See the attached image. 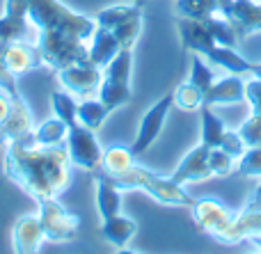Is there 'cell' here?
Listing matches in <instances>:
<instances>
[{
  "mask_svg": "<svg viewBox=\"0 0 261 254\" xmlns=\"http://www.w3.org/2000/svg\"><path fill=\"white\" fill-rule=\"evenodd\" d=\"M37 48L41 53V62L48 69H53V71H60V69H67L71 64L90 60V48L85 46V39L64 35V32L39 30Z\"/></svg>",
  "mask_w": 261,
  "mask_h": 254,
  "instance_id": "obj_5",
  "label": "cell"
},
{
  "mask_svg": "<svg viewBox=\"0 0 261 254\" xmlns=\"http://www.w3.org/2000/svg\"><path fill=\"white\" fill-rule=\"evenodd\" d=\"M133 5H138V7H144V5H147V0H133Z\"/></svg>",
  "mask_w": 261,
  "mask_h": 254,
  "instance_id": "obj_43",
  "label": "cell"
},
{
  "mask_svg": "<svg viewBox=\"0 0 261 254\" xmlns=\"http://www.w3.org/2000/svg\"><path fill=\"white\" fill-rule=\"evenodd\" d=\"M245 99L252 105V112L261 115V78H252L245 82Z\"/></svg>",
  "mask_w": 261,
  "mask_h": 254,
  "instance_id": "obj_41",
  "label": "cell"
},
{
  "mask_svg": "<svg viewBox=\"0 0 261 254\" xmlns=\"http://www.w3.org/2000/svg\"><path fill=\"white\" fill-rule=\"evenodd\" d=\"M135 165V156L130 151V147L115 145L103 149V160H101V172H106L108 177H119L126 170H130Z\"/></svg>",
  "mask_w": 261,
  "mask_h": 254,
  "instance_id": "obj_22",
  "label": "cell"
},
{
  "mask_svg": "<svg viewBox=\"0 0 261 254\" xmlns=\"http://www.w3.org/2000/svg\"><path fill=\"white\" fill-rule=\"evenodd\" d=\"M245 101V82L239 73L216 80L206 92H204V103L206 105H234Z\"/></svg>",
  "mask_w": 261,
  "mask_h": 254,
  "instance_id": "obj_17",
  "label": "cell"
},
{
  "mask_svg": "<svg viewBox=\"0 0 261 254\" xmlns=\"http://www.w3.org/2000/svg\"><path fill=\"white\" fill-rule=\"evenodd\" d=\"M245 211H261V186L254 188L252 197H250V202L245 204Z\"/></svg>",
  "mask_w": 261,
  "mask_h": 254,
  "instance_id": "obj_42",
  "label": "cell"
},
{
  "mask_svg": "<svg viewBox=\"0 0 261 254\" xmlns=\"http://www.w3.org/2000/svg\"><path fill=\"white\" fill-rule=\"evenodd\" d=\"M222 16L229 18L239 37H248L261 30V0H234Z\"/></svg>",
  "mask_w": 261,
  "mask_h": 254,
  "instance_id": "obj_16",
  "label": "cell"
},
{
  "mask_svg": "<svg viewBox=\"0 0 261 254\" xmlns=\"http://www.w3.org/2000/svg\"><path fill=\"white\" fill-rule=\"evenodd\" d=\"M28 14L30 23H35L39 30L64 32L78 39H92L96 30V18L73 12L60 0H28Z\"/></svg>",
  "mask_w": 261,
  "mask_h": 254,
  "instance_id": "obj_2",
  "label": "cell"
},
{
  "mask_svg": "<svg viewBox=\"0 0 261 254\" xmlns=\"http://www.w3.org/2000/svg\"><path fill=\"white\" fill-rule=\"evenodd\" d=\"M96 181V211L101 220H108L113 215L122 213V188L113 181L106 172H94Z\"/></svg>",
  "mask_w": 261,
  "mask_h": 254,
  "instance_id": "obj_18",
  "label": "cell"
},
{
  "mask_svg": "<svg viewBox=\"0 0 261 254\" xmlns=\"http://www.w3.org/2000/svg\"><path fill=\"white\" fill-rule=\"evenodd\" d=\"M172 94H174V105L179 110H184V112H195V110H199L204 105V92L190 80L181 82Z\"/></svg>",
  "mask_w": 261,
  "mask_h": 254,
  "instance_id": "obj_31",
  "label": "cell"
},
{
  "mask_svg": "<svg viewBox=\"0 0 261 254\" xmlns=\"http://www.w3.org/2000/svg\"><path fill=\"white\" fill-rule=\"evenodd\" d=\"M218 149L227 151V154L234 156V158H241V156L248 151V145H245V140L241 137L239 131H229V128H227V133H225V137H222V142H220Z\"/></svg>",
  "mask_w": 261,
  "mask_h": 254,
  "instance_id": "obj_40",
  "label": "cell"
},
{
  "mask_svg": "<svg viewBox=\"0 0 261 254\" xmlns=\"http://www.w3.org/2000/svg\"><path fill=\"white\" fill-rule=\"evenodd\" d=\"M193 85H197L202 92H206L208 87L216 82V73L208 69V64H204L202 55L193 53L190 55V78H188Z\"/></svg>",
  "mask_w": 261,
  "mask_h": 254,
  "instance_id": "obj_34",
  "label": "cell"
},
{
  "mask_svg": "<svg viewBox=\"0 0 261 254\" xmlns=\"http://www.w3.org/2000/svg\"><path fill=\"white\" fill-rule=\"evenodd\" d=\"M46 241L44 227L39 215H23L16 220L12 229V247L18 254H35L39 252L41 243Z\"/></svg>",
  "mask_w": 261,
  "mask_h": 254,
  "instance_id": "obj_13",
  "label": "cell"
},
{
  "mask_svg": "<svg viewBox=\"0 0 261 254\" xmlns=\"http://www.w3.org/2000/svg\"><path fill=\"white\" fill-rule=\"evenodd\" d=\"M195 227L204 232L206 236L216 238L222 245H236L241 243L239 232H236V213L229 211L220 200L216 197H199L195 200L193 209Z\"/></svg>",
  "mask_w": 261,
  "mask_h": 254,
  "instance_id": "obj_4",
  "label": "cell"
},
{
  "mask_svg": "<svg viewBox=\"0 0 261 254\" xmlns=\"http://www.w3.org/2000/svg\"><path fill=\"white\" fill-rule=\"evenodd\" d=\"M32 112L28 103H18L5 92H0V147H7L9 142L23 140L32 135Z\"/></svg>",
  "mask_w": 261,
  "mask_h": 254,
  "instance_id": "obj_8",
  "label": "cell"
},
{
  "mask_svg": "<svg viewBox=\"0 0 261 254\" xmlns=\"http://www.w3.org/2000/svg\"><path fill=\"white\" fill-rule=\"evenodd\" d=\"M206 58L211 60L213 64L227 69L229 73H239V76H243V73L252 76L254 69H257V64L250 62V60H245L243 55H239V53H236V48H231V46H220V44H218L216 48L206 55Z\"/></svg>",
  "mask_w": 261,
  "mask_h": 254,
  "instance_id": "obj_21",
  "label": "cell"
},
{
  "mask_svg": "<svg viewBox=\"0 0 261 254\" xmlns=\"http://www.w3.org/2000/svg\"><path fill=\"white\" fill-rule=\"evenodd\" d=\"M64 147L69 151L73 167H81L85 172H99L101 170V160H103V149L99 145V137L92 128L83 126V124H71L67 133Z\"/></svg>",
  "mask_w": 261,
  "mask_h": 254,
  "instance_id": "obj_6",
  "label": "cell"
},
{
  "mask_svg": "<svg viewBox=\"0 0 261 254\" xmlns=\"http://www.w3.org/2000/svg\"><path fill=\"white\" fill-rule=\"evenodd\" d=\"M199 117H202V145L211 147V149L220 147L222 137H225V133H227L225 122H222L211 110V105H206V103L199 108Z\"/></svg>",
  "mask_w": 261,
  "mask_h": 254,
  "instance_id": "obj_23",
  "label": "cell"
},
{
  "mask_svg": "<svg viewBox=\"0 0 261 254\" xmlns=\"http://www.w3.org/2000/svg\"><path fill=\"white\" fill-rule=\"evenodd\" d=\"M5 174L32 200H50L67 190L71 158L64 145L41 147L28 135L5 147Z\"/></svg>",
  "mask_w": 261,
  "mask_h": 254,
  "instance_id": "obj_1",
  "label": "cell"
},
{
  "mask_svg": "<svg viewBox=\"0 0 261 254\" xmlns=\"http://www.w3.org/2000/svg\"><path fill=\"white\" fill-rule=\"evenodd\" d=\"M119 50H122V46H119L117 37L113 35V30L96 25L94 35H92V46H90V62L96 64V67L103 71V67L119 53Z\"/></svg>",
  "mask_w": 261,
  "mask_h": 254,
  "instance_id": "obj_20",
  "label": "cell"
},
{
  "mask_svg": "<svg viewBox=\"0 0 261 254\" xmlns=\"http://www.w3.org/2000/svg\"><path fill=\"white\" fill-rule=\"evenodd\" d=\"M0 92H5L7 96H12L14 101L18 103H25V99L21 96L18 92V85H16V76L9 71V67L5 64V58H3V41H0Z\"/></svg>",
  "mask_w": 261,
  "mask_h": 254,
  "instance_id": "obj_37",
  "label": "cell"
},
{
  "mask_svg": "<svg viewBox=\"0 0 261 254\" xmlns=\"http://www.w3.org/2000/svg\"><path fill=\"white\" fill-rule=\"evenodd\" d=\"M130 71H133V48H122L103 67V78L106 80L128 82L130 85Z\"/></svg>",
  "mask_w": 261,
  "mask_h": 254,
  "instance_id": "obj_28",
  "label": "cell"
},
{
  "mask_svg": "<svg viewBox=\"0 0 261 254\" xmlns=\"http://www.w3.org/2000/svg\"><path fill=\"white\" fill-rule=\"evenodd\" d=\"M135 232H138V224L128 215L117 213L108 220H101V238L108 245L117 247V250H124L128 245L130 238L135 236Z\"/></svg>",
  "mask_w": 261,
  "mask_h": 254,
  "instance_id": "obj_19",
  "label": "cell"
},
{
  "mask_svg": "<svg viewBox=\"0 0 261 254\" xmlns=\"http://www.w3.org/2000/svg\"><path fill=\"white\" fill-rule=\"evenodd\" d=\"M28 21V0H5V14L0 16V41L25 39Z\"/></svg>",
  "mask_w": 261,
  "mask_h": 254,
  "instance_id": "obj_15",
  "label": "cell"
},
{
  "mask_svg": "<svg viewBox=\"0 0 261 254\" xmlns=\"http://www.w3.org/2000/svg\"><path fill=\"white\" fill-rule=\"evenodd\" d=\"M50 105H53V112L58 119H62L67 126L78 122V103L73 101V94H69L67 90L64 92H53L50 96Z\"/></svg>",
  "mask_w": 261,
  "mask_h": 254,
  "instance_id": "obj_33",
  "label": "cell"
},
{
  "mask_svg": "<svg viewBox=\"0 0 261 254\" xmlns=\"http://www.w3.org/2000/svg\"><path fill=\"white\" fill-rule=\"evenodd\" d=\"M208 154H211V147L202 145L199 142L195 149H190L188 154L184 156V160L179 163V167L172 172V181L181 183H195V181H204V179L213 177L211 172V165H208Z\"/></svg>",
  "mask_w": 261,
  "mask_h": 254,
  "instance_id": "obj_11",
  "label": "cell"
},
{
  "mask_svg": "<svg viewBox=\"0 0 261 254\" xmlns=\"http://www.w3.org/2000/svg\"><path fill=\"white\" fill-rule=\"evenodd\" d=\"M113 179V177H110ZM122 190H142L149 197H153L156 202L167 206H184V209H193L195 197H190L184 190V186L176 181H172L170 177H158V174L149 172L147 167L133 165L130 170H126L124 174L113 179Z\"/></svg>",
  "mask_w": 261,
  "mask_h": 254,
  "instance_id": "obj_3",
  "label": "cell"
},
{
  "mask_svg": "<svg viewBox=\"0 0 261 254\" xmlns=\"http://www.w3.org/2000/svg\"><path fill=\"white\" fill-rule=\"evenodd\" d=\"M176 30H179V37H181V46L186 50H190V53L208 55L218 46V41L213 39V35L202 23V18H179L176 21Z\"/></svg>",
  "mask_w": 261,
  "mask_h": 254,
  "instance_id": "obj_14",
  "label": "cell"
},
{
  "mask_svg": "<svg viewBox=\"0 0 261 254\" xmlns=\"http://www.w3.org/2000/svg\"><path fill=\"white\" fill-rule=\"evenodd\" d=\"M67 133H69V126L62 119L50 117V119H46V122H41L39 126L32 131V137H35V142L41 147H55V145H64Z\"/></svg>",
  "mask_w": 261,
  "mask_h": 254,
  "instance_id": "obj_24",
  "label": "cell"
},
{
  "mask_svg": "<svg viewBox=\"0 0 261 254\" xmlns=\"http://www.w3.org/2000/svg\"><path fill=\"white\" fill-rule=\"evenodd\" d=\"M140 30H142V16H135V18H130V21L122 23V25L113 27V35L117 37L122 48H133L140 37Z\"/></svg>",
  "mask_w": 261,
  "mask_h": 254,
  "instance_id": "obj_35",
  "label": "cell"
},
{
  "mask_svg": "<svg viewBox=\"0 0 261 254\" xmlns=\"http://www.w3.org/2000/svg\"><path fill=\"white\" fill-rule=\"evenodd\" d=\"M174 12L179 18H204L220 12L218 0H176Z\"/></svg>",
  "mask_w": 261,
  "mask_h": 254,
  "instance_id": "obj_32",
  "label": "cell"
},
{
  "mask_svg": "<svg viewBox=\"0 0 261 254\" xmlns=\"http://www.w3.org/2000/svg\"><path fill=\"white\" fill-rule=\"evenodd\" d=\"M58 80L69 94L85 99L92 92H99V85H101V80H103V71L87 60V62H78L67 69H60Z\"/></svg>",
  "mask_w": 261,
  "mask_h": 254,
  "instance_id": "obj_10",
  "label": "cell"
},
{
  "mask_svg": "<svg viewBox=\"0 0 261 254\" xmlns=\"http://www.w3.org/2000/svg\"><path fill=\"white\" fill-rule=\"evenodd\" d=\"M3 58L5 64L9 67V71L14 76H23V73H30L32 69L41 67V53L37 46L28 44V41L18 39V41H3Z\"/></svg>",
  "mask_w": 261,
  "mask_h": 254,
  "instance_id": "obj_12",
  "label": "cell"
},
{
  "mask_svg": "<svg viewBox=\"0 0 261 254\" xmlns=\"http://www.w3.org/2000/svg\"><path fill=\"white\" fill-rule=\"evenodd\" d=\"M108 115H110V110L106 108L99 99L96 101L83 99L81 103H78V124L92 128V131H99V128L103 126V122H106Z\"/></svg>",
  "mask_w": 261,
  "mask_h": 254,
  "instance_id": "obj_30",
  "label": "cell"
},
{
  "mask_svg": "<svg viewBox=\"0 0 261 254\" xmlns=\"http://www.w3.org/2000/svg\"><path fill=\"white\" fill-rule=\"evenodd\" d=\"M236 172L243 177H261V145L248 147V151L239 158Z\"/></svg>",
  "mask_w": 261,
  "mask_h": 254,
  "instance_id": "obj_36",
  "label": "cell"
},
{
  "mask_svg": "<svg viewBox=\"0 0 261 254\" xmlns=\"http://www.w3.org/2000/svg\"><path fill=\"white\" fill-rule=\"evenodd\" d=\"M39 220L44 227V236L50 243H69L76 241L78 229H81V218L71 211H67L58 202V197L39 202Z\"/></svg>",
  "mask_w": 261,
  "mask_h": 254,
  "instance_id": "obj_7",
  "label": "cell"
},
{
  "mask_svg": "<svg viewBox=\"0 0 261 254\" xmlns=\"http://www.w3.org/2000/svg\"><path fill=\"white\" fill-rule=\"evenodd\" d=\"M135 16H142V7H138V5H113V7L101 9L94 18H96V25L113 30V27L122 25V23H126Z\"/></svg>",
  "mask_w": 261,
  "mask_h": 254,
  "instance_id": "obj_26",
  "label": "cell"
},
{
  "mask_svg": "<svg viewBox=\"0 0 261 254\" xmlns=\"http://www.w3.org/2000/svg\"><path fill=\"white\" fill-rule=\"evenodd\" d=\"M239 133L248 147H259L261 145V115H254V112L250 115L239 126Z\"/></svg>",
  "mask_w": 261,
  "mask_h": 254,
  "instance_id": "obj_39",
  "label": "cell"
},
{
  "mask_svg": "<svg viewBox=\"0 0 261 254\" xmlns=\"http://www.w3.org/2000/svg\"><path fill=\"white\" fill-rule=\"evenodd\" d=\"M208 165H211V172L216 174V177H229L236 170L234 156H229L227 151L218 149V147L211 149V154H208Z\"/></svg>",
  "mask_w": 261,
  "mask_h": 254,
  "instance_id": "obj_38",
  "label": "cell"
},
{
  "mask_svg": "<svg viewBox=\"0 0 261 254\" xmlns=\"http://www.w3.org/2000/svg\"><path fill=\"white\" fill-rule=\"evenodd\" d=\"M202 23L208 27V32H211L213 39L220 46H231V48H236V44H239V32L234 30V25L229 23L227 16L220 18V16H216V14H208V16L202 18Z\"/></svg>",
  "mask_w": 261,
  "mask_h": 254,
  "instance_id": "obj_29",
  "label": "cell"
},
{
  "mask_svg": "<svg viewBox=\"0 0 261 254\" xmlns=\"http://www.w3.org/2000/svg\"><path fill=\"white\" fill-rule=\"evenodd\" d=\"M99 101L113 112V110L122 108V105H126L130 101V85L128 82H115L103 78L99 85Z\"/></svg>",
  "mask_w": 261,
  "mask_h": 254,
  "instance_id": "obj_27",
  "label": "cell"
},
{
  "mask_svg": "<svg viewBox=\"0 0 261 254\" xmlns=\"http://www.w3.org/2000/svg\"><path fill=\"white\" fill-rule=\"evenodd\" d=\"M236 232L241 243L248 241L261 250V211H241L236 213Z\"/></svg>",
  "mask_w": 261,
  "mask_h": 254,
  "instance_id": "obj_25",
  "label": "cell"
},
{
  "mask_svg": "<svg viewBox=\"0 0 261 254\" xmlns=\"http://www.w3.org/2000/svg\"><path fill=\"white\" fill-rule=\"evenodd\" d=\"M172 105H174V94H165L163 99H158L156 103L144 112L142 122H140V128H138V135H135L133 145H130V151H133L135 158L142 156L144 151L158 140V135H161L163 126H165L167 112H170Z\"/></svg>",
  "mask_w": 261,
  "mask_h": 254,
  "instance_id": "obj_9",
  "label": "cell"
}]
</instances>
